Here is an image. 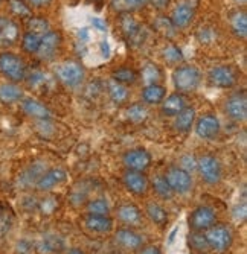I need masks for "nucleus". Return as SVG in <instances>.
<instances>
[{
    "label": "nucleus",
    "mask_w": 247,
    "mask_h": 254,
    "mask_svg": "<svg viewBox=\"0 0 247 254\" xmlns=\"http://www.w3.org/2000/svg\"><path fill=\"white\" fill-rule=\"evenodd\" d=\"M201 81V73L194 65H182L177 67L172 72V82L175 90L182 91V93H189L194 91Z\"/></svg>",
    "instance_id": "1"
},
{
    "label": "nucleus",
    "mask_w": 247,
    "mask_h": 254,
    "mask_svg": "<svg viewBox=\"0 0 247 254\" xmlns=\"http://www.w3.org/2000/svg\"><path fill=\"white\" fill-rule=\"evenodd\" d=\"M0 73L12 82H20L26 76V64L15 54L3 52L0 54Z\"/></svg>",
    "instance_id": "2"
},
{
    "label": "nucleus",
    "mask_w": 247,
    "mask_h": 254,
    "mask_svg": "<svg viewBox=\"0 0 247 254\" xmlns=\"http://www.w3.org/2000/svg\"><path fill=\"white\" fill-rule=\"evenodd\" d=\"M206 244L215 253H224L232 245V232L224 225H212L205 235Z\"/></svg>",
    "instance_id": "3"
},
{
    "label": "nucleus",
    "mask_w": 247,
    "mask_h": 254,
    "mask_svg": "<svg viewBox=\"0 0 247 254\" xmlns=\"http://www.w3.org/2000/svg\"><path fill=\"white\" fill-rule=\"evenodd\" d=\"M57 76L67 87H78L84 81V68L78 63L67 61L58 65Z\"/></svg>",
    "instance_id": "4"
},
{
    "label": "nucleus",
    "mask_w": 247,
    "mask_h": 254,
    "mask_svg": "<svg viewBox=\"0 0 247 254\" xmlns=\"http://www.w3.org/2000/svg\"><path fill=\"white\" fill-rule=\"evenodd\" d=\"M165 180L168 181L169 188L172 189L174 193H188L192 188V178L191 174L186 172L182 168H171L166 175Z\"/></svg>",
    "instance_id": "5"
},
{
    "label": "nucleus",
    "mask_w": 247,
    "mask_h": 254,
    "mask_svg": "<svg viewBox=\"0 0 247 254\" xmlns=\"http://www.w3.org/2000/svg\"><path fill=\"white\" fill-rule=\"evenodd\" d=\"M200 175L208 184H217L221 180V165L212 155H203L197 161Z\"/></svg>",
    "instance_id": "6"
},
{
    "label": "nucleus",
    "mask_w": 247,
    "mask_h": 254,
    "mask_svg": "<svg viewBox=\"0 0 247 254\" xmlns=\"http://www.w3.org/2000/svg\"><path fill=\"white\" fill-rule=\"evenodd\" d=\"M215 221H217L215 212L206 205L197 207L189 216V225L195 232H205V230L215 225Z\"/></svg>",
    "instance_id": "7"
},
{
    "label": "nucleus",
    "mask_w": 247,
    "mask_h": 254,
    "mask_svg": "<svg viewBox=\"0 0 247 254\" xmlns=\"http://www.w3.org/2000/svg\"><path fill=\"white\" fill-rule=\"evenodd\" d=\"M208 81L211 85L218 87V88H231L237 82V75L232 70V67L218 65V67H214L209 72Z\"/></svg>",
    "instance_id": "8"
},
{
    "label": "nucleus",
    "mask_w": 247,
    "mask_h": 254,
    "mask_svg": "<svg viewBox=\"0 0 247 254\" xmlns=\"http://www.w3.org/2000/svg\"><path fill=\"white\" fill-rule=\"evenodd\" d=\"M60 44H61V35H60V32H57V31H48L44 35H41L37 55L41 60H52L54 55L57 54L58 48H60Z\"/></svg>",
    "instance_id": "9"
},
{
    "label": "nucleus",
    "mask_w": 247,
    "mask_h": 254,
    "mask_svg": "<svg viewBox=\"0 0 247 254\" xmlns=\"http://www.w3.org/2000/svg\"><path fill=\"white\" fill-rule=\"evenodd\" d=\"M151 163V155L145 149H131L124 155V165L130 171L144 172Z\"/></svg>",
    "instance_id": "10"
},
{
    "label": "nucleus",
    "mask_w": 247,
    "mask_h": 254,
    "mask_svg": "<svg viewBox=\"0 0 247 254\" xmlns=\"http://www.w3.org/2000/svg\"><path fill=\"white\" fill-rule=\"evenodd\" d=\"M226 111H228L229 116L237 122L246 121V118H247V99H246L244 91H241V93H235L228 99Z\"/></svg>",
    "instance_id": "11"
},
{
    "label": "nucleus",
    "mask_w": 247,
    "mask_h": 254,
    "mask_svg": "<svg viewBox=\"0 0 247 254\" xmlns=\"http://www.w3.org/2000/svg\"><path fill=\"white\" fill-rule=\"evenodd\" d=\"M18 37L20 29L17 23L8 17H0V46L2 48L12 46L14 43H17Z\"/></svg>",
    "instance_id": "12"
},
{
    "label": "nucleus",
    "mask_w": 247,
    "mask_h": 254,
    "mask_svg": "<svg viewBox=\"0 0 247 254\" xmlns=\"http://www.w3.org/2000/svg\"><path fill=\"white\" fill-rule=\"evenodd\" d=\"M218 131H220V121L214 116V114H205V116H201L197 121L195 132L201 138L209 140V138L217 137Z\"/></svg>",
    "instance_id": "13"
},
{
    "label": "nucleus",
    "mask_w": 247,
    "mask_h": 254,
    "mask_svg": "<svg viewBox=\"0 0 247 254\" xmlns=\"http://www.w3.org/2000/svg\"><path fill=\"white\" fill-rule=\"evenodd\" d=\"M124 183H125V188L134 195H144L147 192V189H148L147 177L142 172H138V171L125 172Z\"/></svg>",
    "instance_id": "14"
},
{
    "label": "nucleus",
    "mask_w": 247,
    "mask_h": 254,
    "mask_svg": "<svg viewBox=\"0 0 247 254\" xmlns=\"http://www.w3.org/2000/svg\"><path fill=\"white\" fill-rule=\"evenodd\" d=\"M66 178H67L66 171L58 169V168L57 169H51L48 172L41 174V177L37 181V188H38V190H51L55 186H58V184L64 183Z\"/></svg>",
    "instance_id": "15"
},
{
    "label": "nucleus",
    "mask_w": 247,
    "mask_h": 254,
    "mask_svg": "<svg viewBox=\"0 0 247 254\" xmlns=\"http://www.w3.org/2000/svg\"><path fill=\"white\" fill-rule=\"evenodd\" d=\"M194 18V8L188 3H182L174 8L171 15V25L174 28H186Z\"/></svg>",
    "instance_id": "16"
},
{
    "label": "nucleus",
    "mask_w": 247,
    "mask_h": 254,
    "mask_svg": "<svg viewBox=\"0 0 247 254\" xmlns=\"http://www.w3.org/2000/svg\"><path fill=\"white\" fill-rule=\"evenodd\" d=\"M115 241L119 247L122 248H127V250H138L142 247V238L131 232V230H127V228H122V230H118L116 235H115Z\"/></svg>",
    "instance_id": "17"
},
{
    "label": "nucleus",
    "mask_w": 247,
    "mask_h": 254,
    "mask_svg": "<svg viewBox=\"0 0 247 254\" xmlns=\"http://www.w3.org/2000/svg\"><path fill=\"white\" fill-rule=\"evenodd\" d=\"M21 110H23L28 116L35 118V119H49L51 118V111L44 107L40 101L26 98L21 102Z\"/></svg>",
    "instance_id": "18"
},
{
    "label": "nucleus",
    "mask_w": 247,
    "mask_h": 254,
    "mask_svg": "<svg viewBox=\"0 0 247 254\" xmlns=\"http://www.w3.org/2000/svg\"><path fill=\"white\" fill-rule=\"evenodd\" d=\"M85 227L96 233H108L113 228V221L107 215H88L85 218Z\"/></svg>",
    "instance_id": "19"
},
{
    "label": "nucleus",
    "mask_w": 247,
    "mask_h": 254,
    "mask_svg": "<svg viewBox=\"0 0 247 254\" xmlns=\"http://www.w3.org/2000/svg\"><path fill=\"white\" fill-rule=\"evenodd\" d=\"M186 108V101L182 95H171L168 96L164 104H162V113L165 116H171V118H175L178 113L183 111Z\"/></svg>",
    "instance_id": "20"
},
{
    "label": "nucleus",
    "mask_w": 247,
    "mask_h": 254,
    "mask_svg": "<svg viewBox=\"0 0 247 254\" xmlns=\"http://www.w3.org/2000/svg\"><path fill=\"white\" fill-rule=\"evenodd\" d=\"M166 90L159 84H148L142 90V99L147 104H161L165 99Z\"/></svg>",
    "instance_id": "21"
},
{
    "label": "nucleus",
    "mask_w": 247,
    "mask_h": 254,
    "mask_svg": "<svg viewBox=\"0 0 247 254\" xmlns=\"http://www.w3.org/2000/svg\"><path fill=\"white\" fill-rule=\"evenodd\" d=\"M23 98V90L15 84H2L0 85V102L3 104H14Z\"/></svg>",
    "instance_id": "22"
},
{
    "label": "nucleus",
    "mask_w": 247,
    "mask_h": 254,
    "mask_svg": "<svg viewBox=\"0 0 247 254\" xmlns=\"http://www.w3.org/2000/svg\"><path fill=\"white\" fill-rule=\"evenodd\" d=\"M195 121V110L194 108H185L183 111H180L175 116V122H174V127L177 131H182V132H186L191 129L192 124Z\"/></svg>",
    "instance_id": "23"
},
{
    "label": "nucleus",
    "mask_w": 247,
    "mask_h": 254,
    "mask_svg": "<svg viewBox=\"0 0 247 254\" xmlns=\"http://www.w3.org/2000/svg\"><path fill=\"white\" fill-rule=\"evenodd\" d=\"M118 218L125 224H138L141 221V210L133 204H124L118 209Z\"/></svg>",
    "instance_id": "24"
},
{
    "label": "nucleus",
    "mask_w": 247,
    "mask_h": 254,
    "mask_svg": "<svg viewBox=\"0 0 247 254\" xmlns=\"http://www.w3.org/2000/svg\"><path fill=\"white\" fill-rule=\"evenodd\" d=\"M148 0H110V5L113 6L115 11L128 14L131 11H136L142 8Z\"/></svg>",
    "instance_id": "25"
},
{
    "label": "nucleus",
    "mask_w": 247,
    "mask_h": 254,
    "mask_svg": "<svg viewBox=\"0 0 247 254\" xmlns=\"http://www.w3.org/2000/svg\"><path fill=\"white\" fill-rule=\"evenodd\" d=\"M121 28H122V32L124 35L128 38V41H134L136 38L141 37V26H139V23L138 21H134L133 17H124L122 18V23H121Z\"/></svg>",
    "instance_id": "26"
},
{
    "label": "nucleus",
    "mask_w": 247,
    "mask_h": 254,
    "mask_svg": "<svg viewBox=\"0 0 247 254\" xmlns=\"http://www.w3.org/2000/svg\"><path fill=\"white\" fill-rule=\"evenodd\" d=\"M147 215H148V218H150L154 224H157V225H165L166 221H168V213H166V210L164 209L162 205L156 204V202L148 204V207H147Z\"/></svg>",
    "instance_id": "27"
},
{
    "label": "nucleus",
    "mask_w": 247,
    "mask_h": 254,
    "mask_svg": "<svg viewBox=\"0 0 247 254\" xmlns=\"http://www.w3.org/2000/svg\"><path fill=\"white\" fill-rule=\"evenodd\" d=\"M111 78H113L115 82L124 85V84H134V82H136V79H138V75L130 67H121V68H116V70H113V73H111Z\"/></svg>",
    "instance_id": "28"
},
{
    "label": "nucleus",
    "mask_w": 247,
    "mask_h": 254,
    "mask_svg": "<svg viewBox=\"0 0 247 254\" xmlns=\"http://www.w3.org/2000/svg\"><path fill=\"white\" fill-rule=\"evenodd\" d=\"M108 95H110V98L113 102L122 104V102H125L128 99V90L125 88V85L111 81L108 84Z\"/></svg>",
    "instance_id": "29"
},
{
    "label": "nucleus",
    "mask_w": 247,
    "mask_h": 254,
    "mask_svg": "<svg viewBox=\"0 0 247 254\" xmlns=\"http://www.w3.org/2000/svg\"><path fill=\"white\" fill-rule=\"evenodd\" d=\"M231 28L234 31L235 35L244 38L247 35V17H246V12H237L232 20H231Z\"/></svg>",
    "instance_id": "30"
},
{
    "label": "nucleus",
    "mask_w": 247,
    "mask_h": 254,
    "mask_svg": "<svg viewBox=\"0 0 247 254\" xmlns=\"http://www.w3.org/2000/svg\"><path fill=\"white\" fill-rule=\"evenodd\" d=\"M63 247H64V244L58 236H48L40 242L38 250L41 253H60L63 250Z\"/></svg>",
    "instance_id": "31"
},
{
    "label": "nucleus",
    "mask_w": 247,
    "mask_h": 254,
    "mask_svg": "<svg viewBox=\"0 0 247 254\" xmlns=\"http://www.w3.org/2000/svg\"><path fill=\"white\" fill-rule=\"evenodd\" d=\"M153 188H154V192L159 195L161 198H164V199H169L174 195V192L169 188V184L165 180V177H156L153 180Z\"/></svg>",
    "instance_id": "32"
},
{
    "label": "nucleus",
    "mask_w": 247,
    "mask_h": 254,
    "mask_svg": "<svg viewBox=\"0 0 247 254\" xmlns=\"http://www.w3.org/2000/svg\"><path fill=\"white\" fill-rule=\"evenodd\" d=\"M127 116H128V119H130L131 122L139 124V122L147 121V118H148V110H147V107L142 105V104H133V105L127 110Z\"/></svg>",
    "instance_id": "33"
},
{
    "label": "nucleus",
    "mask_w": 247,
    "mask_h": 254,
    "mask_svg": "<svg viewBox=\"0 0 247 254\" xmlns=\"http://www.w3.org/2000/svg\"><path fill=\"white\" fill-rule=\"evenodd\" d=\"M40 40H41V35L34 34V32H26L23 35V40H21V48L28 54H37Z\"/></svg>",
    "instance_id": "34"
},
{
    "label": "nucleus",
    "mask_w": 247,
    "mask_h": 254,
    "mask_svg": "<svg viewBox=\"0 0 247 254\" xmlns=\"http://www.w3.org/2000/svg\"><path fill=\"white\" fill-rule=\"evenodd\" d=\"M49 31V25L48 21L44 18H40V17H31L29 21H28V32H34V34H38V35H44Z\"/></svg>",
    "instance_id": "35"
},
{
    "label": "nucleus",
    "mask_w": 247,
    "mask_h": 254,
    "mask_svg": "<svg viewBox=\"0 0 247 254\" xmlns=\"http://www.w3.org/2000/svg\"><path fill=\"white\" fill-rule=\"evenodd\" d=\"M87 209H88V213L90 215H108V212H110V207H108L107 201L101 199V198L88 202Z\"/></svg>",
    "instance_id": "36"
},
{
    "label": "nucleus",
    "mask_w": 247,
    "mask_h": 254,
    "mask_svg": "<svg viewBox=\"0 0 247 254\" xmlns=\"http://www.w3.org/2000/svg\"><path fill=\"white\" fill-rule=\"evenodd\" d=\"M9 6H11V11L18 17H31V9L28 8V5L23 0H11Z\"/></svg>",
    "instance_id": "37"
},
{
    "label": "nucleus",
    "mask_w": 247,
    "mask_h": 254,
    "mask_svg": "<svg viewBox=\"0 0 247 254\" xmlns=\"http://www.w3.org/2000/svg\"><path fill=\"white\" fill-rule=\"evenodd\" d=\"M144 78H145L147 82L156 84V81H159V78H161L159 68H157L156 65H147L145 70H144Z\"/></svg>",
    "instance_id": "38"
},
{
    "label": "nucleus",
    "mask_w": 247,
    "mask_h": 254,
    "mask_svg": "<svg viewBox=\"0 0 247 254\" xmlns=\"http://www.w3.org/2000/svg\"><path fill=\"white\" fill-rule=\"evenodd\" d=\"M191 245L195 247V248L200 250V251H203V250L209 248L208 244H206L205 235H200V232H197V233H194V235L191 236Z\"/></svg>",
    "instance_id": "39"
},
{
    "label": "nucleus",
    "mask_w": 247,
    "mask_h": 254,
    "mask_svg": "<svg viewBox=\"0 0 247 254\" xmlns=\"http://www.w3.org/2000/svg\"><path fill=\"white\" fill-rule=\"evenodd\" d=\"M165 60L169 63H178V61L183 60V57H182L180 51H178L177 48H174V46H171V48H168L165 51Z\"/></svg>",
    "instance_id": "40"
},
{
    "label": "nucleus",
    "mask_w": 247,
    "mask_h": 254,
    "mask_svg": "<svg viewBox=\"0 0 247 254\" xmlns=\"http://www.w3.org/2000/svg\"><path fill=\"white\" fill-rule=\"evenodd\" d=\"M246 213H247V209H246V202L243 204H238L235 209H234V218L237 221H244L246 219Z\"/></svg>",
    "instance_id": "41"
},
{
    "label": "nucleus",
    "mask_w": 247,
    "mask_h": 254,
    "mask_svg": "<svg viewBox=\"0 0 247 254\" xmlns=\"http://www.w3.org/2000/svg\"><path fill=\"white\" fill-rule=\"evenodd\" d=\"M99 52H101V55H102L105 60L110 57L111 49H110V44H108V41H107V40H102V41L99 43Z\"/></svg>",
    "instance_id": "42"
},
{
    "label": "nucleus",
    "mask_w": 247,
    "mask_h": 254,
    "mask_svg": "<svg viewBox=\"0 0 247 254\" xmlns=\"http://www.w3.org/2000/svg\"><path fill=\"white\" fill-rule=\"evenodd\" d=\"M182 163H183V168H182V169H185L186 172H188L189 169H195V168H197V161H195L192 157H189V155L183 158Z\"/></svg>",
    "instance_id": "43"
},
{
    "label": "nucleus",
    "mask_w": 247,
    "mask_h": 254,
    "mask_svg": "<svg viewBox=\"0 0 247 254\" xmlns=\"http://www.w3.org/2000/svg\"><path fill=\"white\" fill-rule=\"evenodd\" d=\"M92 25H93V28H96V29L101 31V32H104V31L107 29L105 23H104L101 18H98V17H93V18H92Z\"/></svg>",
    "instance_id": "44"
},
{
    "label": "nucleus",
    "mask_w": 247,
    "mask_h": 254,
    "mask_svg": "<svg viewBox=\"0 0 247 254\" xmlns=\"http://www.w3.org/2000/svg\"><path fill=\"white\" fill-rule=\"evenodd\" d=\"M26 2L32 6H46L52 2V0H26Z\"/></svg>",
    "instance_id": "45"
},
{
    "label": "nucleus",
    "mask_w": 247,
    "mask_h": 254,
    "mask_svg": "<svg viewBox=\"0 0 247 254\" xmlns=\"http://www.w3.org/2000/svg\"><path fill=\"white\" fill-rule=\"evenodd\" d=\"M139 254H162V253L159 251V248H156V247H147Z\"/></svg>",
    "instance_id": "46"
},
{
    "label": "nucleus",
    "mask_w": 247,
    "mask_h": 254,
    "mask_svg": "<svg viewBox=\"0 0 247 254\" xmlns=\"http://www.w3.org/2000/svg\"><path fill=\"white\" fill-rule=\"evenodd\" d=\"M151 3H153L156 8H165V6L169 3V0H151Z\"/></svg>",
    "instance_id": "47"
},
{
    "label": "nucleus",
    "mask_w": 247,
    "mask_h": 254,
    "mask_svg": "<svg viewBox=\"0 0 247 254\" xmlns=\"http://www.w3.org/2000/svg\"><path fill=\"white\" fill-rule=\"evenodd\" d=\"M177 232H178V227H175L172 232L169 233V238H168V245H171L172 242H174V239H175V235H177Z\"/></svg>",
    "instance_id": "48"
},
{
    "label": "nucleus",
    "mask_w": 247,
    "mask_h": 254,
    "mask_svg": "<svg viewBox=\"0 0 247 254\" xmlns=\"http://www.w3.org/2000/svg\"><path fill=\"white\" fill-rule=\"evenodd\" d=\"M67 254H84V253H82L81 250H78V248H72V250H71L69 253H67Z\"/></svg>",
    "instance_id": "49"
},
{
    "label": "nucleus",
    "mask_w": 247,
    "mask_h": 254,
    "mask_svg": "<svg viewBox=\"0 0 247 254\" xmlns=\"http://www.w3.org/2000/svg\"><path fill=\"white\" fill-rule=\"evenodd\" d=\"M2 218H3V209L0 207V219H2Z\"/></svg>",
    "instance_id": "50"
},
{
    "label": "nucleus",
    "mask_w": 247,
    "mask_h": 254,
    "mask_svg": "<svg viewBox=\"0 0 247 254\" xmlns=\"http://www.w3.org/2000/svg\"><path fill=\"white\" fill-rule=\"evenodd\" d=\"M238 2H246V0H238Z\"/></svg>",
    "instance_id": "51"
},
{
    "label": "nucleus",
    "mask_w": 247,
    "mask_h": 254,
    "mask_svg": "<svg viewBox=\"0 0 247 254\" xmlns=\"http://www.w3.org/2000/svg\"><path fill=\"white\" fill-rule=\"evenodd\" d=\"M0 2H2V0H0Z\"/></svg>",
    "instance_id": "52"
}]
</instances>
